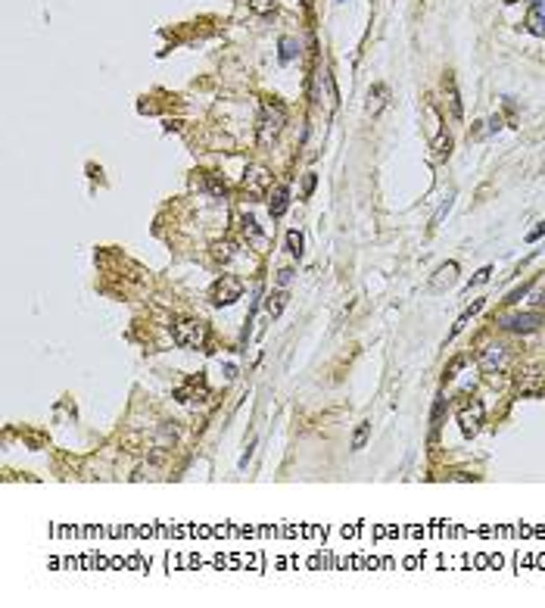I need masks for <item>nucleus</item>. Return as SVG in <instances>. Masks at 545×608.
I'll list each match as a JSON object with an SVG mask.
<instances>
[{
	"mask_svg": "<svg viewBox=\"0 0 545 608\" xmlns=\"http://www.w3.org/2000/svg\"><path fill=\"white\" fill-rule=\"evenodd\" d=\"M489 275H493V268H489V265H486V268H480L477 278H473L471 284H473V287H477V284H486V281H489Z\"/></svg>",
	"mask_w": 545,
	"mask_h": 608,
	"instance_id": "obj_26",
	"label": "nucleus"
},
{
	"mask_svg": "<svg viewBox=\"0 0 545 608\" xmlns=\"http://www.w3.org/2000/svg\"><path fill=\"white\" fill-rule=\"evenodd\" d=\"M505 362H508V353H505L502 343H493L480 353V371H483V375H499L505 368Z\"/></svg>",
	"mask_w": 545,
	"mask_h": 608,
	"instance_id": "obj_8",
	"label": "nucleus"
},
{
	"mask_svg": "<svg viewBox=\"0 0 545 608\" xmlns=\"http://www.w3.org/2000/svg\"><path fill=\"white\" fill-rule=\"evenodd\" d=\"M274 4H278V0H249V10L259 13V16H265V13L274 10Z\"/></svg>",
	"mask_w": 545,
	"mask_h": 608,
	"instance_id": "obj_22",
	"label": "nucleus"
},
{
	"mask_svg": "<svg viewBox=\"0 0 545 608\" xmlns=\"http://www.w3.org/2000/svg\"><path fill=\"white\" fill-rule=\"evenodd\" d=\"M172 337H175V343L184 346V350H203L209 341V325L200 319H181V321H175V328H172Z\"/></svg>",
	"mask_w": 545,
	"mask_h": 608,
	"instance_id": "obj_2",
	"label": "nucleus"
},
{
	"mask_svg": "<svg viewBox=\"0 0 545 608\" xmlns=\"http://www.w3.org/2000/svg\"><path fill=\"white\" fill-rule=\"evenodd\" d=\"M480 309H483V299H473V303H471V309H464L461 315H458V321L452 325V334H449V337L461 334V331H464V325H468V321H471V315H477Z\"/></svg>",
	"mask_w": 545,
	"mask_h": 608,
	"instance_id": "obj_15",
	"label": "nucleus"
},
{
	"mask_svg": "<svg viewBox=\"0 0 545 608\" xmlns=\"http://www.w3.org/2000/svg\"><path fill=\"white\" fill-rule=\"evenodd\" d=\"M268 181H271V175H268L265 169H252L247 178H243V187H247V194L252 197H265L268 194Z\"/></svg>",
	"mask_w": 545,
	"mask_h": 608,
	"instance_id": "obj_11",
	"label": "nucleus"
},
{
	"mask_svg": "<svg viewBox=\"0 0 545 608\" xmlns=\"http://www.w3.org/2000/svg\"><path fill=\"white\" fill-rule=\"evenodd\" d=\"M433 153H437V160H449V153H452V138H449V131H433Z\"/></svg>",
	"mask_w": 545,
	"mask_h": 608,
	"instance_id": "obj_13",
	"label": "nucleus"
},
{
	"mask_svg": "<svg viewBox=\"0 0 545 608\" xmlns=\"http://www.w3.org/2000/svg\"><path fill=\"white\" fill-rule=\"evenodd\" d=\"M499 325L505 331H515V334H530V331L545 325V319H542V312H515V315H505Z\"/></svg>",
	"mask_w": 545,
	"mask_h": 608,
	"instance_id": "obj_6",
	"label": "nucleus"
},
{
	"mask_svg": "<svg viewBox=\"0 0 545 608\" xmlns=\"http://www.w3.org/2000/svg\"><path fill=\"white\" fill-rule=\"evenodd\" d=\"M483 418H486V409L480 399H464L458 406V428H461L464 437H477L480 428H483Z\"/></svg>",
	"mask_w": 545,
	"mask_h": 608,
	"instance_id": "obj_3",
	"label": "nucleus"
},
{
	"mask_svg": "<svg viewBox=\"0 0 545 608\" xmlns=\"http://www.w3.org/2000/svg\"><path fill=\"white\" fill-rule=\"evenodd\" d=\"M175 397L181 402H206L209 399V387H206V377L196 375V377H187L184 384L175 390Z\"/></svg>",
	"mask_w": 545,
	"mask_h": 608,
	"instance_id": "obj_7",
	"label": "nucleus"
},
{
	"mask_svg": "<svg viewBox=\"0 0 545 608\" xmlns=\"http://www.w3.org/2000/svg\"><path fill=\"white\" fill-rule=\"evenodd\" d=\"M231 256H234V243H218L215 247V259H221V262H227Z\"/></svg>",
	"mask_w": 545,
	"mask_h": 608,
	"instance_id": "obj_25",
	"label": "nucleus"
},
{
	"mask_svg": "<svg viewBox=\"0 0 545 608\" xmlns=\"http://www.w3.org/2000/svg\"><path fill=\"white\" fill-rule=\"evenodd\" d=\"M461 365H464V356H455V359L446 365V371H442V381H452L458 371H461Z\"/></svg>",
	"mask_w": 545,
	"mask_h": 608,
	"instance_id": "obj_23",
	"label": "nucleus"
},
{
	"mask_svg": "<svg viewBox=\"0 0 545 608\" xmlns=\"http://www.w3.org/2000/svg\"><path fill=\"white\" fill-rule=\"evenodd\" d=\"M290 278H293V268H281V272H278V284H281V287H287Z\"/></svg>",
	"mask_w": 545,
	"mask_h": 608,
	"instance_id": "obj_28",
	"label": "nucleus"
},
{
	"mask_svg": "<svg viewBox=\"0 0 545 608\" xmlns=\"http://www.w3.org/2000/svg\"><path fill=\"white\" fill-rule=\"evenodd\" d=\"M206 187H209V194H215V197H225L227 194V184L221 178H215V175H206Z\"/></svg>",
	"mask_w": 545,
	"mask_h": 608,
	"instance_id": "obj_21",
	"label": "nucleus"
},
{
	"mask_svg": "<svg viewBox=\"0 0 545 608\" xmlns=\"http://www.w3.org/2000/svg\"><path fill=\"white\" fill-rule=\"evenodd\" d=\"M442 409H446V399H437V406H433V415H430V428H433V433L439 431V421H442Z\"/></svg>",
	"mask_w": 545,
	"mask_h": 608,
	"instance_id": "obj_24",
	"label": "nucleus"
},
{
	"mask_svg": "<svg viewBox=\"0 0 545 608\" xmlns=\"http://www.w3.org/2000/svg\"><path fill=\"white\" fill-rule=\"evenodd\" d=\"M542 234H545V222H542L539 228H533V231H530V234H527V241H530V243H533V241H539V238H542Z\"/></svg>",
	"mask_w": 545,
	"mask_h": 608,
	"instance_id": "obj_29",
	"label": "nucleus"
},
{
	"mask_svg": "<svg viewBox=\"0 0 545 608\" xmlns=\"http://www.w3.org/2000/svg\"><path fill=\"white\" fill-rule=\"evenodd\" d=\"M312 191H315V175H312V172H309V175H305V184H303V194L309 197Z\"/></svg>",
	"mask_w": 545,
	"mask_h": 608,
	"instance_id": "obj_30",
	"label": "nucleus"
},
{
	"mask_svg": "<svg viewBox=\"0 0 545 608\" xmlns=\"http://www.w3.org/2000/svg\"><path fill=\"white\" fill-rule=\"evenodd\" d=\"M287 209H290V187L287 184H278L274 191H268V212H271L274 219H281Z\"/></svg>",
	"mask_w": 545,
	"mask_h": 608,
	"instance_id": "obj_10",
	"label": "nucleus"
},
{
	"mask_svg": "<svg viewBox=\"0 0 545 608\" xmlns=\"http://www.w3.org/2000/svg\"><path fill=\"white\" fill-rule=\"evenodd\" d=\"M243 297V281L234 278V275H225L215 287H212V303L215 306H231Z\"/></svg>",
	"mask_w": 545,
	"mask_h": 608,
	"instance_id": "obj_5",
	"label": "nucleus"
},
{
	"mask_svg": "<svg viewBox=\"0 0 545 608\" xmlns=\"http://www.w3.org/2000/svg\"><path fill=\"white\" fill-rule=\"evenodd\" d=\"M368 437H371V421H361L359 428H355V433H352V449H365Z\"/></svg>",
	"mask_w": 545,
	"mask_h": 608,
	"instance_id": "obj_20",
	"label": "nucleus"
},
{
	"mask_svg": "<svg viewBox=\"0 0 545 608\" xmlns=\"http://www.w3.org/2000/svg\"><path fill=\"white\" fill-rule=\"evenodd\" d=\"M527 28H530L533 35L545 38V10H542V6H539V10H533V13H530V19H527Z\"/></svg>",
	"mask_w": 545,
	"mask_h": 608,
	"instance_id": "obj_19",
	"label": "nucleus"
},
{
	"mask_svg": "<svg viewBox=\"0 0 545 608\" xmlns=\"http://www.w3.org/2000/svg\"><path fill=\"white\" fill-rule=\"evenodd\" d=\"M515 387L520 397H539V393H545V365H527L517 375Z\"/></svg>",
	"mask_w": 545,
	"mask_h": 608,
	"instance_id": "obj_4",
	"label": "nucleus"
},
{
	"mask_svg": "<svg viewBox=\"0 0 545 608\" xmlns=\"http://www.w3.org/2000/svg\"><path fill=\"white\" fill-rule=\"evenodd\" d=\"M240 222H243V234H247L249 243H262V241H265V234L256 228V219H252V216H243Z\"/></svg>",
	"mask_w": 545,
	"mask_h": 608,
	"instance_id": "obj_17",
	"label": "nucleus"
},
{
	"mask_svg": "<svg viewBox=\"0 0 545 608\" xmlns=\"http://www.w3.org/2000/svg\"><path fill=\"white\" fill-rule=\"evenodd\" d=\"M287 299H290V297H287V290H278V294H271V297L265 299V312L271 315V319H278V315H281L283 309H287Z\"/></svg>",
	"mask_w": 545,
	"mask_h": 608,
	"instance_id": "obj_14",
	"label": "nucleus"
},
{
	"mask_svg": "<svg viewBox=\"0 0 545 608\" xmlns=\"http://www.w3.org/2000/svg\"><path fill=\"white\" fill-rule=\"evenodd\" d=\"M458 278V262H446L439 268L437 275H433V281H430V290H442V287H452Z\"/></svg>",
	"mask_w": 545,
	"mask_h": 608,
	"instance_id": "obj_12",
	"label": "nucleus"
},
{
	"mask_svg": "<svg viewBox=\"0 0 545 608\" xmlns=\"http://www.w3.org/2000/svg\"><path fill=\"white\" fill-rule=\"evenodd\" d=\"M303 4H312V0H303Z\"/></svg>",
	"mask_w": 545,
	"mask_h": 608,
	"instance_id": "obj_32",
	"label": "nucleus"
},
{
	"mask_svg": "<svg viewBox=\"0 0 545 608\" xmlns=\"http://www.w3.org/2000/svg\"><path fill=\"white\" fill-rule=\"evenodd\" d=\"M449 480H473V475H464V471H452Z\"/></svg>",
	"mask_w": 545,
	"mask_h": 608,
	"instance_id": "obj_31",
	"label": "nucleus"
},
{
	"mask_svg": "<svg viewBox=\"0 0 545 608\" xmlns=\"http://www.w3.org/2000/svg\"><path fill=\"white\" fill-rule=\"evenodd\" d=\"M442 91H446V106H449V116H452L455 122L464 119V106H461V94H458V84H455V75L446 72L442 78Z\"/></svg>",
	"mask_w": 545,
	"mask_h": 608,
	"instance_id": "obj_9",
	"label": "nucleus"
},
{
	"mask_svg": "<svg viewBox=\"0 0 545 608\" xmlns=\"http://www.w3.org/2000/svg\"><path fill=\"white\" fill-rule=\"evenodd\" d=\"M303 243H305L303 241V231H296V228H293V231H287V253H290V256L303 259Z\"/></svg>",
	"mask_w": 545,
	"mask_h": 608,
	"instance_id": "obj_18",
	"label": "nucleus"
},
{
	"mask_svg": "<svg viewBox=\"0 0 545 608\" xmlns=\"http://www.w3.org/2000/svg\"><path fill=\"white\" fill-rule=\"evenodd\" d=\"M449 209H452V194H449V200H446V203H442V206H439V212H437V216H433V225H439V219H442V216H446V212H449Z\"/></svg>",
	"mask_w": 545,
	"mask_h": 608,
	"instance_id": "obj_27",
	"label": "nucleus"
},
{
	"mask_svg": "<svg viewBox=\"0 0 545 608\" xmlns=\"http://www.w3.org/2000/svg\"><path fill=\"white\" fill-rule=\"evenodd\" d=\"M278 47H281V62H290L293 57H299V41H296V38H290V35L281 38Z\"/></svg>",
	"mask_w": 545,
	"mask_h": 608,
	"instance_id": "obj_16",
	"label": "nucleus"
},
{
	"mask_svg": "<svg viewBox=\"0 0 545 608\" xmlns=\"http://www.w3.org/2000/svg\"><path fill=\"white\" fill-rule=\"evenodd\" d=\"M283 125H287V109H283L278 100H265L262 113H259V144L268 147L281 134Z\"/></svg>",
	"mask_w": 545,
	"mask_h": 608,
	"instance_id": "obj_1",
	"label": "nucleus"
}]
</instances>
